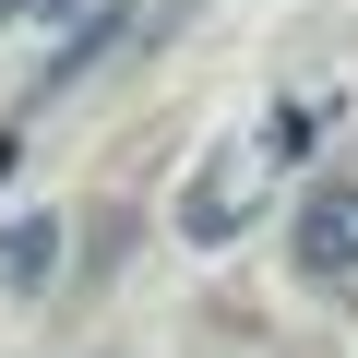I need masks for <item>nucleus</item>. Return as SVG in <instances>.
<instances>
[{
  "instance_id": "f03ea898",
  "label": "nucleus",
  "mask_w": 358,
  "mask_h": 358,
  "mask_svg": "<svg viewBox=\"0 0 358 358\" xmlns=\"http://www.w3.org/2000/svg\"><path fill=\"white\" fill-rule=\"evenodd\" d=\"M299 263H310L322 287L358 275V179H322V192L299 203Z\"/></svg>"
},
{
  "instance_id": "7ed1b4c3",
  "label": "nucleus",
  "mask_w": 358,
  "mask_h": 358,
  "mask_svg": "<svg viewBox=\"0 0 358 358\" xmlns=\"http://www.w3.org/2000/svg\"><path fill=\"white\" fill-rule=\"evenodd\" d=\"M0 275L36 287V275H48V227H13V239H0Z\"/></svg>"
},
{
  "instance_id": "f257e3e1",
  "label": "nucleus",
  "mask_w": 358,
  "mask_h": 358,
  "mask_svg": "<svg viewBox=\"0 0 358 358\" xmlns=\"http://www.w3.org/2000/svg\"><path fill=\"white\" fill-rule=\"evenodd\" d=\"M263 192H275V143H263V131L215 143V167L179 192V239H239V227L263 215Z\"/></svg>"
}]
</instances>
